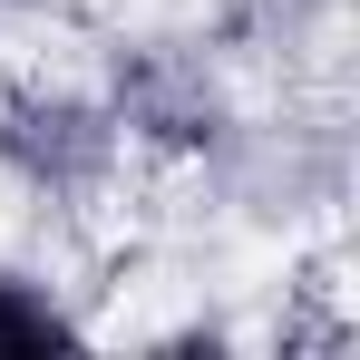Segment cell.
Returning a JSON list of instances; mask_svg holds the SVG:
<instances>
[{"label": "cell", "mask_w": 360, "mask_h": 360, "mask_svg": "<svg viewBox=\"0 0 360 360\" xmlns=\"http://www.w3.org/2000/svg\"><path fill=\"white\" fill-rule=\"evenodd\" d=\"M0 166L30 176L39 195H88V185L117 166V117L88 108V98L20 88V98L0 108Z\"/></svg>", "instance_id": "cell-1"}, {"label": "cell", "mask_w": 360, "mask_h": 360, "mask_svg": "<svg viewBox=\"0 0 360 360\" xmlns=\"http://www.w3.org/2000/svg\"><path fill=\"white\" fill-rule=\"evenodd\" d=\"M108 117L136 127V136H156V146H205V136L224 127V108H214V88H205L195 59H176V49H127Z\"/></svg>", "instance_id": "cell-2"}, {"label": "cell", "mask_w": 360, "mask_h": 360, "mask_svg": "<svg viewBox=\"0 0 360 360\" xmlns=\"http://www.w3.org/2000/svg\"><path fill=\"white\" fill-rule=\"evenodd\" d=\"M0 351H78V321L10 263H0Z\"/></svg>", "instance_id": "cell-3"}]
</instances>
